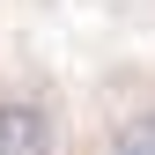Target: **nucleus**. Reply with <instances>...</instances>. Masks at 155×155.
Segmentation results:
<instances>
[{"label":"nucleus","mask_w":155,"mask_h":155,"mask_svg":"<svg viewBox=\"0 0 155 155\" xmlns=\"http://www.w3.org/2000/svg\"><path fill=\"white\" fill-rule=\"evenodd\" d=\"M0 155H67L59 104L45 89H0Z\"/></svg>","instance_id":"obj_1"},{"label":"nucleus","mask_w":155,"mask_h":155,"mask_svg":"<svg viewBox=\"0 0 155 155\" xmlns=\"http://www.w3.org/2000/svg\"><path fill=\"white\" fill-rule=\"evenodd\" d=\"M104 155H155V96L118 111V126L104 133Z\"/></svg>","instance_id":"obj_2"}]
</instances>
